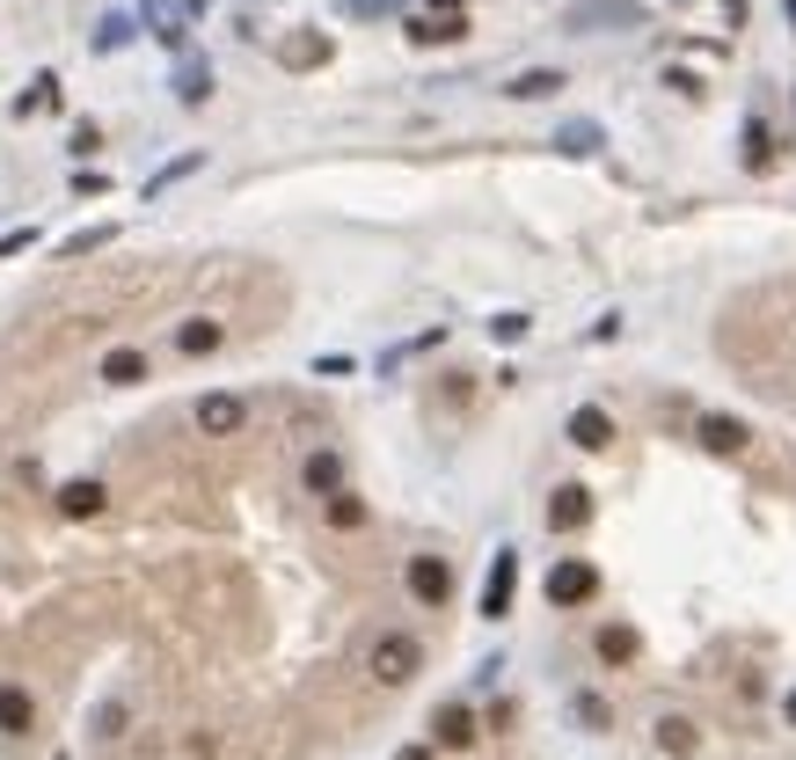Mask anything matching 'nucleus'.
Masks as SVG:
<instances>
[{"instance_id":"obj_1","label":"nucleus","mask_w":796,"mask_h":760,"mask_svg":"<svg viewBox=\"0 0 796 760\" xmlns=\"http://www.w3.org/2000/svg\"><path fill=\"white\" fill-rule=\"evenodd\" d=\"M365 673L381 687H410L417 673H424V643H417L410 629H387V637H373V651H365Z\"/></svg>"},{"instance_id":"obj_2","label":"nucleus","mask_w":796,"mask_h":760,"mask_svg":"<svg viewBox=\"0 0 796 760\" xmlns=\"http://www.w3.org/2000/svg\"><path fill=\"white\" fill-rule=\"evenodd\" d=\"M511 600H519V548H497L490 570H483V600H475V614H483V622H505Z\"/></svg>"},{"instance_id":"obj_3","label":"nucleus","mask_w":796,"mask_h":760,"mask_svg":"<svg viewBox=\"0 0 796 760\" xmlns=\"http://www.w3.org/2000/svg\"><path fill=\"white\" fill-rule=\"evenodd\" d=\"M600 600V564H584V556H563L548 570V607H592Z\"/></svg>"},{"instance_id":"obj_4","label":"nucleus","mask_w":796,"mask_h":760,"mask_svg":"<svg viewBox=\"0 0 796 760\" xmlns=\"http://www.w3.org/2000/svg\"><path fill=\"white\" fill-rule=\"evenodd\" d=\"M191 424H197V432H205V439H234V432H242V424H249V395H227V388L197 395Z\"/></svg>"},{"instance_id":"obj_5","label":"nucleus","mask_w":796,"mask_h":760,"mask_svg":"<svg viewBox=\"0 0 796 760\" xmlns=\"http://www.w3.org/2000/svg\"><path fill=\"white\" fill-rule=\"evenodd\" d=\"M651 23V8L643 0H584V8H570V29H643Z\"/></svg>"},{"instance_id":"obj_6","label":"nucleus","mask_w":796,"mask_h":760,"mask_svg":"<svg viewBox=\"0 0 796 760\" xmlns=\"http://www.w3.org/2000/svg\"><path fill=\"white\" fill-rule=\"evenodd\" d=\"M402 586H410L417 607H446V600H454V564H446V556H410Z\"/></svg>"},{"instance_id":"obj_7","label":"nucleus","mask_w":796,"mask_h":760,"mask_svg":"<svg viewBox=\"0 0 796 760\" xmlns=\"http://www.w3.org/2000/svg\"><path fill=\"white\" fill-rule=\"evenodd\" d=\"M563 439L584 446V454H606L622 432H614V410H600V402H578V410H570V424H563Z\"/></svg>"},{"instance_id":"obj_8","label":"nucleus","mask_w":796,"mask_h":760,"mask_svg":"<svg viewBox=\"0 0 796 760\" xmlns=\"http://www.w3.org/2000/svg\"><path fill=\"white\" fill-rule=\"evenodd\" d=\"M584 527H592V491H584V483H555L548 534H584Z\"/></svg>"},{"instance_id":"obj_9","label":"nucleus","mask_w":796,"mask_h":760,"mask_svg":"<svg viewBox=\"0 0 796 760\" xmlns=\"http://www.w3.org/2000/svg\"><path fill=\"white\" fill-rule=\"evenodd\" d=\"M475 710H468V702H438V716H432V746L438 753H468V746H475Z\"/></svg>"},{"instance_id":"obj_10","label":"nucleus","mask_w":796,"mask_h":760,"mask_svg":"<svg viewBox=\"0 0 796 760\" xmlns=\"http://www.w3.org/2000/svg\"><path fill=\"white\" fill-rule=\"evenodd\" d=\"M219 343H227V322H219V315H191V322H176V351H183V359H213Z\"/></svg>"},{"instance_id":"obj_11","label":"nucleus","mask_w":796,"mask_h":760,"mask_svg":"<svg viewBox=\"0 0 796 760\" xmlns=\"http://www.w3.org/2000/svg\"><path fill=\"white\" fill-rule=\"evenodd\" d=\"M0 732H8V738H29V732H37V702H29V687L0 680Z\"/></svg>"},{"instance_id":"obj_12","label":"nucleus","mask_w":796,"mask_h":760,"mask_svg":"<svg viewBox=\"0 0 796 760\" xmlns=\"http://www.w3.org/2000/svg\"><path fill=\"white\" fill-rule=\"evenodd\" d=\"M300 491H307V497H329V491H343V461L329 454V446H314L307 461H300Z\"/></svg>"},{"instance_id":"obj_13","label":"nucleus","mask_w":796,"mask_h":760,"mask_svg":"<svg viewBox=\"0 0 796 760\" xmlns=\"http://www.w3.org/2000/svg\"><path fill=\"white\" fill-rule=\"evenodd\" d=\"M102 505H110V491H102L96 475H73V483H59V512H67V519H96Z\"/></svg>"},{"instance_id":"obj_14","label":"nucleus","mask_w":796,"mask_h":760,"mask_svg":"<svg viewBox=\"0 0 796 760\" xmlns=\"http://www.w3.org/2000/svg\"><path fill=\"white\" fill-rule=\"evenodd\" d=\"M592 651H600L606 665H636V651H643V637H636L628 622H606L600 637H592Z\"/></svg>"},{"instance_id":"obj_15","label":"nucleus","mask_w":796,"mask_h":760,"mask_svg":"<svg viewBox=\"0 0 796 760\" xmlns=\"http://www.w3.org/2000/svg\"><path fill=\"white\" fill-rule=\"evenodd\" d=\"M102 381H110V388H140L146 381V351L140 343H118V351L102 359Z\"/></svg>"},{"instance_id":"obj_16","label":"nucleus","mask_w":796,"mask_h":760,"mask_svg":"<svg viewBox=\"0 0 796 760\" xmlns=\"http://www.w3.org/2000/svg\"><path fill=\"white\" fill-rule=\"evenodd\" d=\"M701 446H709V454H746V424L724 418V410H709V418H701Z\"/></svg>"},{"instance_id":"obj_17","label":"nucleus","mask_w":796,"mask_h":760,"mask_svg":"<svg viewBox=\"0 0 796 760\" xmlns=\"http://www.w3.org/2000/svg\"><path fill=\"white\" fill-rule=\"evenodd\" d=\"M322 512H329L337 534H359V527H365V497L359 491H329V497H322Z\"/></svg>"},{"instance_id":"obj_18","label":"nucleus","mask_w":796,"mask_h":760,"mask_svg":"<svg viewBox=\"0 0 796 760\" xmlns=\"http://www.w3.org/2000/svg\"><path fill=\"white\" fill-rule=\"evenodd\" d=\"M774 161H782V154H774V132L760 118H746V176H768Z\"/></svg>"},{"instance_id":"obj_19","label":"nucleus","mask_w":796,"mask_h":760,"mask_svg":"<svg viewBox=\"0 0 796 760\" xmlns=\"http://www.w3.org/2000/svg\"><path fill=\"white\" fill-rule=\"evenodd\" d=\"M555 147H563V154H578V161H584V154H600V147H606V132H600L592 118H570L563 132H555Z\"/></svg>"},{"instance_id":"obj_20","label":"nucleus","mask_w":796,"mask_h":760,"mask_svg":"<svg viewBox=\"0 0 796 760\" xmlns=\"http://www.w3.org/2000/svg\"><path fill=\"white\" fill-rule=\"evenodd\" d=\"M454 37H468L460 15H417L410 23V45H454Z\"/></svg>"},{"instance_id":"obj_21","label":"nucleus","mask_w":796,"mask_h":760,"mask_svg":"<svg viewBox=\"0 0 796 760\" xmlns=\"http://www.w3.org/2000/svg\"><path fill=\"white\" fill-rule=\"evenodd\" d=\"M483 329H490V343H527L533 337V315H527V307H497Z\"/></svg>"},{"instance_id":"obj_22","label":"nucleus","mask_w":796,"mask_h":760,"mask_svg":"<svg viewBox=\"0 0 796 760\" xmlns=\"http://www.w3.org/2000/svg\"><path fill=\"white\" fill-rule=\"evenodd\" d=\"M701 738H695V724L687 716H658V753H673V760H687Z\"/></svg>"},{"instance_id":"obj_23","label":"nucleus","mask_w":796,"mask_h":760,"mask_svg":"<svg viewBox=\"0 0 796 760\" xmlns=\"http://www.w3.org/2000/svg\"><path fill=\"white\" fill-rule=\"evenodd\" d=\"M118 242V227L102 220V227H81V234H67V242H59V256H67V264H81V256H96V249H110Z\"/></svg>"},{"instance_id":"obj_24","label":"nucleus","mask_w":796,"mask_h":760,"mask_svg":"<svg viewBox=\"0 0 796 760\" xmlns=\"http://www.w3.org/2000/svg\"><path fill=\"white\" fill-rule=\"evenodd\" d=\"M555 88H563V74H548V67H533V74H519V81H511L505 96H511V102H541V96H555Z\"/></svg>"},{"instance_id":"obj_25","label":"nucleus","mask_w":796,"mask_h":760,"mask_svg":"<svg viewBox=\"0 0 796 760\" xmlns=\"http://www.w3.org/2000/svg\"><path fill=\"white\" fill-rule=\"evenodd\" d=\"M176 96H183V102H205V96H213V74H205L197 59H183V67H176Z\"/></svg>"},{"instance_id":"obj_26","label":"nucleus","mask_w":796,"mask_h":760,"mask_svg":"<svg viewBox=\"0 0 796 760\" xmlns=\"http://www.w3.org/2000/svg\"><path fill=\"white\" fill-rule=\"evenodd\" d=\"M197 169H205V154H183V161H169V169H161V176H146V197L176 191V183H183V176H197Z\"/></svg>"},{"instance_id":"obj_27","label":"nucleus","mask_w":796,"mask_h":760,"mask_svg":"<svg viewBox=\"0 0 796 760\" xmlns=\"http://www.w3.org/2000/svg\"><path fill=\"white\" fill-rule=\"evenodd\" d=\"M438 343H446V322H438V329H424V337H410V343H395V351L381 359V373H395L402 359H417V351H438Z\"/></svg>"},{"instance_id":"obj_28","label":"nucleus","mask_w":796,"mask_h":760,"mask_svg":"<svg viewBox=\"0 0 796 760\" xmlns=\"http://www.w3.org/2000/svg\"><path fill=\"white\" fill-rule=\"evenodd\" d=\"M59 102V74H37L29 81V96H15V118H29V110H51Z\"/></svg>"},{"instance_id":"obj_29","label":"nucleus","mask_w":796,"mask_h":760,"mask_svg":"<svg viewBox=\"0 0 796 760\" xmlns=\"http://www.w3.org/2000/svg\"><path fill=\"white\" fill-rule=\"evenodd\" d=\"M578 724H584V732H606V724H614V710H606L600 695H578Z\"/></svg>"},{"instance_id":"obj_30","label":"nucleus","mask_w":796,"mask_h":760,"mask_svg":"<svg viewBox=\"0 0 796 760\" xmlns=\"http://www.w3.org/2000/svg\"><path fill=\"white\" fill-rule=\"evenodd\" d=\"M343 15H359V23H373V15H395V8H402V0H337Z\"/></svg>"},{"instance_id":"obj_31","label":"nucleus","mask_w":796,"mask_h":760,"mask_svg":"<svg viewBox=\"0 0 796 760\" xmlns=\"http://www.w3.org/2000/svg\"><path fill=\"white\" fill-rule=\"evenodd\" d=\"M23 249H37V227H8V234H0V264L23 256Z\"/></svg>"},{"instance_id":"obj_32","label":"nucleus","mask_w":796,"mask_h":760,"mask_svg":"<svg viewBox=\"0 0 796 760\" xmlns=\"http://www.w3.org/2000/svg\"><path fill=\"white\" fill-rule=\"evenodd\" d=\"M124 37H132V23H124V15H110V23H102V37H96V51H118Z\"/></svg>"},{"instance_id":"obj_33","label":"nucleus","mask_w":796,"mask_h":760,"mask_svg":"<svg viewBox=\"0 0 796 760\" xmlns=\"http://www.w3.org/2000/svg\"><path fill=\"white\" fill-rule=\"evenodd\" d=\"M337 373H351V359H343V351H329V359H314V381H337Z\"/></svg>"},{"instance_id":"obj_34","label":"nucleus","mask_w":796,"mask_h":760,"mask_svg":"<svg viewBox=\"0 0 796 760\" xmlns=\"http://www.w3.org/2000/svg\"><path fill=\"white\" fill-rule=\"evenodd\" d=\"M746 15H752V0H724V23L731 29H746Z\"/></svg>"},{"instance_id":"obj_35","label":"nucleus","mask_w":796,"mask_h":760,"mask_svg":"<svg viewBox=\"0 0 796 760\" xmlns=\"http://www.w3.org/2000/svg\"><path fill=\"white\" fill-rule=\"evenodd\" d=\"M395 760H438V746H402Z\"/></svg>"},{"instance_id":"obj_36","label":"nucleus","mask_w":796,"mask_h":760,"mask_svg":"<svg viewBox=\"0 0 796 760\" xmlns=\"http://www.w3.org/2000/svg\"><path fill=\"white\" fill-rule=\"evenodd\" d=\"M782 15H789V37H796V0H782Z\"/></svg>"},{"instance_id":"obj_37","label":"nucleus","mask_w":796,"mask_h":760,"mask_svg":"<svg viewBox=\"0 0 796 760\" xmlns=\"http://www.w3.org/2000/svg\"><path fill=\"white\" fill-rule=\"evenodd\" d=\"M782 710H789V724H796V695H789V702H782Z\"/></svg>"}]
</instances>
